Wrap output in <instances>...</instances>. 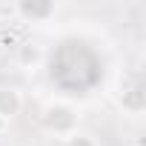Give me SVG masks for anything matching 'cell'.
Here are the masks:
<instances>
[{
  "mask_svg": "<svg viewBox=\"0 0 146 146\" xmlns=\"http://www.w3.org/2000/svg\"><path fill=\"white\" fill-rule=\"evenodd\" d=\"M6 129H9V120H6V117H0V135H6Z\"/></svg>",
  "mask_w": 146,
  "mask_h": 146,
  "instance_id": "52a82bcc",
  "label": "cell"
},
{
  "mask_svg": "<svg viewBox=\"0 0 146 146\" xmlns=\"http://www.w3.org/2000/svg\"><path fill=\"white\" fill-rule=\"evenodd\" d=\"M43 126L54 135H72L78 126V112L69 103H49L43 112Z\"/></svg>",
  "mask_w": 146,
  "mask_h": 146,
  "instance_id": "6da1fadb",
  "label": "cell"
},
{
  "mask_svg": "<svg viewBox=\"0 0 146 146\" xmlns=\"http://www.w3.org/2000/svg\"><path fill=\"white\" fill-rule=\"evenodd\" d=\"M43 63V46H37V43H20L17 46V66L20 69H37Z\"/></svg>",
  "mask_w": 146,
  "mask_h": 146,
  "instance_id": "3957f363",
  "label": "cell"
},
{
  "mask_svg": "<svg viewBox=\"0 0 146 146\" xmlns=\"http://www.w3.org/2000/svg\"><path fill=\"white\" fill-rule=\"evenodd\" d=\"M66 146H95V140H92L89 135H78V132H72Z\"/></svg>",
  "mask_w": 146,
  "mask_h": 146,
  "instance_id": "8992f818",
  "label": "cell"
},
{
  "mask_svg": "<svg viewBox=\"0 0 146 146\" xmlns=\"http://www.w3.org/2000/svg\"><path fill=\"white\" fill-rule=\"evenodd\" d=\"M20 109H23V98L17 89H0V117L12 120Z\"/></svg>",
  "mask_w": 146,
  "mask_h": 146,
  "instance_id": "277c9868",
  "label": "cell"
},
{
  "mask_svg": "<svg viewBox=\"0 0 146 146\" xmlns=\"http://www.w3.org/2000/svg\"><path fill=\"white\" fill-rule=\"evenodd\" d=\"M15 12L26 23H43L54 15V3H49V0H20L15 6Z\"/></svg>",
  "mask_w": 146,
  "mask_h": 146,
  "instance_id": "7a4b0ae2",
  "label": "cell"
},
{
  "mask_svg": "<svg viewBox=\"0 0 146 146\" xmlns=\"http://www.w3.org/2000/svg\"><path fill=\"white\" fill-rule=\"evenodd\" d=\"M140 95H143L140 89H132L129 95H123V103H126L132 112H137V109H140Z\"/></svg>",
  "mask_w": 146,
  "mask_h": 146,
  "instance_id": "5b68a950",
  "label": "cell"
}]
</instances>
